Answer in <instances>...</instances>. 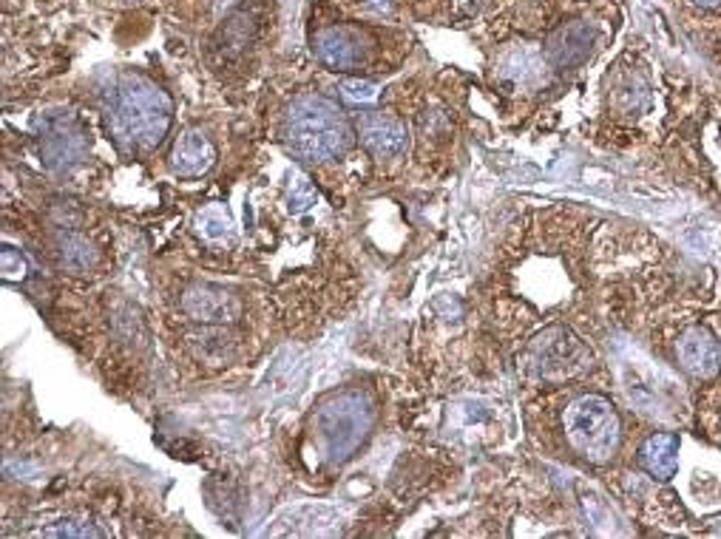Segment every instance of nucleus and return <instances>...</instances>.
Here are the masks:
<instances>
[{
	"mask_svg": "<svg viewBox=\"0 0 721 539\" xmlns=\"http://www.w3.org/2000/svg\"><path fill=\"white\" fill-rule=\"evenodd\" d=\"M217 165V148L205 137L202 131L190 128L174 142L171 151V171L182 179L205 177Z\"/></svg>",
	"mask_w": 721,
	"mask_h": 539,
	"instance_id": "f8f14e48",
	"label": "nucleus"
},
{
	"mask_svg": "<svg viewBox=\"0 0 721 539\" xmlns=\"http://www.w3.org/2000/svg\"><path fill=\"white\" fill-rule=\"evenodd\" d=\"M364 7L369 9V12H378V14H387L389 9H393V0H364Z\"/></svg>",
	"mask_w": 721,
	"mask_h": 539,
	"instance_id": "aec40b11",
	"label": "nucleus"
},
{
	"mask_svg": "<svg viewBox=\"0 0 721 539\" xmlns=\"http://www.w3.org/2000/svg\"><path fill=\"white\" fill-rule=\"evenodd\" d=\"M0 264H3V278H7V282H20V278H27L29 273L27 258L20 256V253H14L12 247H3Z\"/></svg>",
	"mask_w": 721,
	"mask_h": 539,
	"instance_id": "a211bd4d",
	"label": "nucleus"
},
{
	"mask_svg": "<svg viewBox=\"0 0 721 539\" xmlns=\"http://www.w3.org/2000/svg\"><path fill=\"white\" fill-rule=\"evenodd\" d=\"M182 309L194 321L202 324L237 321L239 298L219 284H197L182 296Z\"/></svg>",
	"mask_w": 721,
	"mask_h": 539,
	"instance_id": "9b49d317",
	"label": "nucleus"
},
{
	"mask_svg": "<svg viewBox=\"0 0 721 539\" xmlns=\"http://www.w3.org/2000/svg\"><path fill=\"white\" fill-rule=\"evenodd\" d=\"M591 363H594L591 349L563 324L545 327L525 349V372L543 383H563L585 376Z\"/></svg>",
	"mask_w": 721,
	"mask_h": 539,
	"instance_id": "39448f33",
	"label": "nucleus"
},
{
	"mask_svg": "<svg viewBox=\"0 0 721 539\" xmlns=\"http://www.w3.org/2000/svg\"><path fill=\"white\" fill-rule=\"evenodd\" d=\"M313 52L333 72H349V68L360 66L364 57H367V46H364L360 32L347 27H333L315 34Z\"/></svg>",
	"mask_w": 721,
	"mask_h": 539,
	"instance_id": "9d476101",
	"label": "nucleus"
},
{
	"mask_svg": "<svg viewBox=\"0 0 721 539\" xmlns=\"http://www.w3.org/2000/svg\"><path fill=\"white\" fill-rule=\"evenodd\" d=\"M342 94L349 103H373L378 97L375 86L367 80H347V83H342Z\"/></svg>",
	"mask_w": 721,
	"mask_h": 539,
	"instance_id": "6ab92c4d",
	"label": "nucleus"
},
{
	"mask_svg": "<svg viewBox=\"0 0 721 539\" xmlns=\"http://www.w3.org/2000/svg\"><path fill=\"white\" fill-rule=\"evenodd\" d=\"M123 3H132V0H123Z\"/></svg>",
	"mask_w": 721,
	"mask_h": 539,
	"instance_id": "4be33fe9",
	"label": "nucleus"
},
{
	"mask_svg": "<svg viewBox=\"0 0 721 539\" xmlns=\"http://www.w3.org/2000/svg\"><path fill=\"white\" fill-rule=\"evenodd\" d=\"M676 358L679 367L693 376L696 381H713L721 372V344L708 327H688L676 341Z\"/></svg>",
	"mask_w": 721,
	"mask_h": 539,
	"instance_id": "0eeeda50",
	"label": "nucleus"
},
{
	"mask_svg": "<svg viewBox=\"0 0 721 539\" xmlns=\"http://www.w3.org/2000/svg\"><path fill=\"white\" fill-rule=\"evenodd\" d=\"M194 228H197V233L202 239L217 242V239L228 236L230 228H233V219H230V213L224 211L222 204H208V208H202V211L197 213Z\"/></svg>",
	"mask_w": 721,
	"mask_h": 539,
	"instance_id": "4468645a",
	"label": "nucleus"
},
{
	"mask_svg": "<svg viewBox=\"0 0 721 539\" xmlns=\"http://www.w3.org/2000/svg\"><path fill=\"white\" fill-rule=\"evenodd\" d=\"M563 429L571 448L588 463H610L623 443V423L614 403L603 395H579L565 406Z\"/></svg>",
	"mask_w": 721,
	"mask_h": 539,
	"instance_id": "7ed1b4c3",
	"label": "nucleus"
},
{
	"mask_svg": "<svg viewBox=\"0 0 721 539\" xmlns=\"http://www.w3.org/2000/svg\"><path fill=\"white\" fill-rule=\"evenodd\" d=\"M358 137H360V145L378 159H398L400 154H407L409 148L407 126H404L400 119L380 112L360 114Z\"/></svg>",
	"mask_w": 721,
	"mask_h": 539,
	"instance_id": "1a4fd4ad",
	"label": "nucleus"
},
{
	"mask_svg": "<svg viewBox=\"0 0 721 539\" xmlns=\"http://www.w3.org/2000/svg\"><path fill=\"white\" fill-rule=\"evenodd\" d=\"M494 80L505 92H534L548 80V60L532 43H514L494 63Z\"/></svg>",
	"mask_w": 721,
	"mask_h": 539,
	"instance_id": "423d86ee",
	"label": "nucleus"
},
{
	"mask_svg": "<svg viewBox=\"0 0 721 539\" xmlns=\"http://www.w3.org/2000/svg\"><path fill=\"white\" fill-rule=\"evenodd\" d=\"M375 421V409L364 392H342L333 395L315 412V437L330 463H344L355 448L367 441Z\"/></svg>",
	"mask_w": 721,
	"mask_h": 539,
	"instance_id": "20e7f679",
	"label": "nucleus"
},
{
	"mask_svg": "<svg viewBox=\"0 0 721 539\" xmlns=\"http://www.w3.org/2000/svg\"><path fill=\"white\" fill-rule=\"evenodd\" d=\"M318 202V193H315L313 182H310L304 173L293 171L288 179V204L293 213H304L310 211L313 204Z\"/></svg>",
	"mask_w": 721,
	"mask_h": 539,
	"instance_id": "dca6fc26",
	"label": "nucleus"
},
{
	"mask_svg": "<svg viewBox=\"0 0 721 539\" xmlns=\"http://www.w3.org/2000/svg\"><path fill=\"white\" fill-rule=\"evenodd\" d=\"M60 262H63V267L74 270V273H83V270H88L97 262V256H94L92 244L83 236H63V242H60Z\"/></svg>",
	"mask_w": 721,
	"mask_h": 539,
	"instance_id": "2eb2a0df",
	"label": "nucleus"
},
{
	"mask_svg": "<svg viewBox=\"0 0 721 539\" xmlns=\"http://www.w3.org/2000/svg\"><path fill=\"white\" fill-rule=\"evenodd\" d=\"M43 533L46 537H103V531L86 520H60L58 526L46 528Z\"/></svg>",
	"mask_w": 721,
	"mask_h": 539,
	"instance_id": "f3484780",
	"label": "nucleus"
},
{
	"mask_svg": "<svg viewBox=\"0 0 721 539\" xmlns=\"http://www.w3.org/2000/svg\"><path fill=\"white\" fill-rule=\"evenodd\" d=\"M594 43H597L594 27H588L583 20H574V23H565L551 34L548 43H545V60L557 72H574L591 57Z\"/></svg>",
	"mask_w": 721,
	"mask_h": 539,
	"instance_id": "6e6552de",
	"label": "nucleus"
},
{
	"mask_svg": "<svg viewBox=\"0 0 721 539\" xmlns=\"http://www.w3.org/2000/svg\"><path fill=\"white\" fill-rule=\"evenodd\" d=\"M174 106L168 94L139 74H123L112 94V134L123 148L151 151L168 137Z\"/></svg>",
	"mask_w": 721,
	"mask_h": 539,
	"instance_id": "f257e3e1",
	"label": "nucleus"
},
{
	"mask_svg": "<svg viewBox=\"0 0 721 539\" xmlns=\"http://www.w3.org/2000/svg\"><path fill=\"white\" fill-rule=\"evenodd\" d=\"M690 3H696V7H702V9H715V7H721V0H690Z\"/></svg>",
	"mask_w": 721,
	"mask_h": 539,
	"instance_id": "412c9836",
	"label": "nucleus"
},
{
	"mask_svg": "<svg viewBox=\"0 0 721 539\" xmlns=\"http://www.w3.org/2000/svg\"><path fill=\"white\" fill-rule=\"evenodd\" d=\"M639 466L656 480H670L679 468V437L670 432L650 434L639 446Z\"/></svg>",
	"mask_w": 721,
	"mask_h": 539,
	"instance_id": "ddd939ff",
	"label": "nucleus"
},
{
	"mask_svg": "<svg viewBox=\"0 0 721 539\" xmlns=\"http://www.w3.org/2000/svg\"><path fill=\"white\" fill-rule=\"evenodd\" d=\"M282 137L293 157L304 162H327L347 151L353 128L330 99L304 94L293 99V106L284 114Z\"/></svg>",
	"mask_w": 721,
	"mask_h": 539,
	"instance_id": "f03ea898",
	"label": "nucleus"
}]
</instances>
